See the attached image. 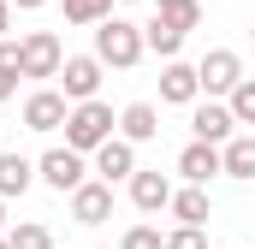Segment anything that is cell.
I'll list each match as a JSON object with an SVG mask.
<instances>
[{"instance_id": "obj_9", "label": "cell", "mask_w": 255, "mask_h": 249, "mask_svg": "<svg viewBox=\"0 0 255 249\" xmlns=\"http://www.w3.org/2000/svg\"><path fill=\"white\" fill-rule=\"evenodd\" d=\"M65 113H71V101H65L60 89H36V95L24 101V124H30V130H60Z\"/></svg>"}, {"instance_id": "obj_16", "label": "cell", "mask_w": 255, "mask_h": 249, "mask_svg": "<svg viewBox=\"0 0 255 249\" xmlns=\"http://www.w3.org/2000/svg\"><path fill=\"white\" fill-rule=\"evenodd\" d=\"M220 166H226V178H255V136H226Z\"/></svg>"}, {"instance_id": "obj_14", "label": "cell", "mask_w": 255, "mask_h": 249, "mask_svg": "<svg viewBox=\"0 0 255 249\" xmlns=\"http://www.w3.org/2000/svg\"><path fill=\"white\" fill-rule=\"evenodd\" d=\"M178 172H184L190 184H208L214 172H226V166H220V142H202V136H196L190 148L178 154Z\"/></svg>"}, {"instance_id": "obj_17", "label": "cell", "mask_w": 255, "mask_h": 249, "mask_svg": "<svg viewBox=\"0 0 255 249\" xmlns=\"http://www.w3.org/2000/svg\"><path fill=\"white\" fill-rule=\"evenodd\" d=\"M172 220H178V226H208V190L202 184L172 190Z\"/></svg>"}, {"instance_id": "obj_21", "label": "cell", "mask_w": 255, "mask_h": 249, "mask_svg": "<svg viewBox=\"0 0 255 249\" xmlns=\"http://www.w3.org/2000/svg\"><path fill=\"white\" fill-rule=\"evenodd\" d=\"M107 12H113V0H65V24H89L95 30Z\"/></svg>"}, {"instance_id": "obj_5", "label": "cell", "mask_w": 255, "mask_h": 249, "mask_svg": "<svg viewBox=\"0 0 255 249\" xmlns=\"http://www.w3.org/2000/svg\"><path fill=\"white\" fill-rule=\"evenodd\" d=\"M71 220H77V226L113 220V184H107V178H83V184L71 190Z\"/></svg>"}, {"instance_id": "obj_8", "label": "cell", "mask_w": 255, "mask_h": 249, "mask_svg": "<svg viewBox=\"0 0 255 249\" xmlns=\"http://www.w3.org/2000/svg\"><path fill=\"white\" fill-rule=\"evenodd\" d=\"M95 172H101L107 184L130 178V172H136V142H130V136H107V142L95 148Z\"/></svg>"}, {"instance_id": "obj_12", "label": "cell", "mask_w": 255, "mask_h": 249, "mask_svg": "<svg viewBox=\"0 0 255 249\" xmlns=\"http://www.w3.org/2000/svg\"><path fill=\"white\" fill-rule=\"evenodd\" d=\"M190 130L202 136V142H226V136L238 130V113H232V101H226V107H220V101L196 107V113H190Z\"/></svg>"}, {"instance_id": "obj_2", "label": "cell", "mask_w": 255, "mask_h": 249, "mask_svg": "<svg viewBox=\"0 0 255 249\" xmlns=\"http://www.w3.org/2000/svg\"><path fill=\"white\" fill-rule=\"evenodd\" d=\"M113 124L119 119H113L107 101H95V95H89V101H71V113H65V142L83 148V154H95V148L113 136Z\"/></svg>"}, {"instance_id": "obj_18", "label": "cell", "mask_w": 255, "mask_h": 249, "mask_svg": "<svg viewBox=\"0 0 255 249\" xmlns=\"http://www.w3.org/2000/svg\"><path fill=\"white\" fill-rule=\"evenodd\" d=\"M30 178H36V166H30L24 154H12V148H6V154H0V196H24Z\"/></svg>"}, {"instance_id": "obj_6", "label": "cell", "mask_w": 255, "mask_h": 249, "mask_svg": "<svg viewBox=\"0 0 255 249\" xmlns=\"http://www.w3.org/2000/svg\"><path fill=\"white\" fill-rule=\"evenodd\" d=\"M196 77H202V89H208V95H232V89L244 83V60H238L232 48H214V54H202Z\"/></svg>"}, {"instance_id": "obj_25", "label": "cell", "mask_w": 255, "mask_h": 249, "mask_svg": "<svg viewBox=\"0 0 255 249\" xmlns=\"http://www.w3.org/2000/svg\"><path fill=\"white\" fill-rule=\"evenodd\" d=\"M166 249H208V238H202V226H178L166 238Z\"/></svg>"}, {"instance_id": "obj_23", "label": "cell", "mask_w": 255, "mask_h": 249, "mask_svg": "<svg viewBox=\"0 0 255 249\" xmlns=\"http://www.w3.org/2000/svg\"><path fill=\"white\" fill-rule=\"evenodd\" d=\"M232 113H238V124H255V77H244L232 89Z\"/></svg>"}, {"instance_id": "obj_13", "label": "cell", "mask_w": 255, "mask_h": 249, "mask_svg": "<svg viewBox=\"0 0 255 249\" xmlns=\"http://www.w3.org/2000/svg\"><path fill=\"white\" fill-rule=\"evenodd\" d=\"M184 36H190V30H184L178 18H166V12H154V18L142 24V42H148V48H154L160 60H178V48H184Z\"/></svg>"}, {"instance_id": "obj_27", "label": "cell", "mask_w": 255, "mask_h": 249, "mask_svg": "<svg viewBox=\"0 0 255 249\" xmlns=\"http://www.w3.org/2000/svg\"><path fill=\"white\" fill-rule=\"evenodd\" d=\"M12 6H24V12H36V6H48V0H12Z\"/></svg>"}, {"instance_id": "obj_22", "label": "cell", "mask_w": 255, "mask_h": 249, "mask_svg": "<svg viewBox=\"0 0 255 249\" xmlns=\"http://www.w3.org/2000/svg\"><path fill=\"white\" fill-rule=\"evenodd\" d=\"M154 12H166V18H178L184 30L202 24V0H154Z\"/></svg>"}, {"instance_id": "obj_1", "label": "cell", "mask_w": 255, "mask_h": 249, "mask_svg": "<svg viewBox=\"0 0 255 249\" xmlns=\"http://www.w3.org/2000/svg\"><path fill=\"white\" fill-rule=\"evenodd\" d=\"M142 48H148V42H142V24H130V18H113V12L95 24V60H101V65H113V71H130V65L142 60Z\"/></svg>"}, {"instance_id": "obj_30", "label": "cell", "mask_w": 255, "mask_h": 249, "mask_svg": "<svg viewBox=\"0 0 255 249\" xmlns=\"http://www.w3.org/2000/svg\"><path fill=\"white\" fill-rule=\"evenodd\" d=\"M130 6H136V0H130Z\"/></svg>"}, {"instance_id": "obj_10", "label": "cell", "mask_w": 255, "mask_h": 249, "mask_svg": "<svg viewBox=\"0 0 255 249\" xmlns=\"http://www.w3.org/2000/svg\"><path fill=\"white\" fill-rule=\"evenodd\" d=\"M130 202L142 208V214H160V208H172V178L166 172H130Z\"/></svg>"}, {"instance_id": "obj_15", "label": "cell", "mask_w": 255, "mask_h": 249, "mask_svg": "<svg viewBox=\"0 0 255 249\" xmlns=\"http://www.w3.org/2000/svg\"><path fill=\"white\" fill-rule=\"evenodd\" d=\"M119 130H125L130 142H154V136H160V113H154V101H130L125 113H119Z\"/></svg>"}, {"instance_id": "obj_20", "label": "cell", "mask_w": 255, "mask_h": 249, "mask_svg": "<svg viewBox=\"0 0 255 249\" xmlns=\"http://www.w3.org/2000/svg\"><path fill=\"white\" fill-rule=\"evenodd\" d=\"M6 238H12V249H54V232H48V226H36V220H18Z\"/></svg>"}, {"instance_id": "obj_26", "label": "cell", "mask_w": 255, "mask_h": 249, "mask_svg": "<svg viewBox=\"0 0 255 249\" xmlns=\"http://www.w3.org/2000/svg\"><path fill=\"white\" fill-rule=\"evenodd\" d=\"M12 30V0H0V36Z\"/></svg>"}, {"instance_id": "obj_3", "label": "cell", "mask_w": 255, "mask_h": 249, "mask_svg": "<svg viewBox=\"0 0 255 249\" xmlns=\"http://www.w3.org/2000/svg\"><path fill=\"white\" fill-rule=\"evenodd\" d=\"M60 65H65V48L54 30H30L18 42V71L24 77H60Z\"/></svg>"}, {"instance_id": "obj_31", "label": "cell", "mask_w": 255, "mask_h": 249, "mask_svg": "<svg viewBox=\"0 0 255 249\" xmlns=\"http://www.w3.org/2000/svg\"><path fill=\"white\" fill-rule=\"evenodd\" d=\"M250 36H255V30H250Z\"/></svg>"}, {"instance_id": "obj_29", "label": "cell", "mask_w": 255, "mask_h": 249, "mask_svg": "<svg viewBox=\"0 0 255 249\" xmlns=\"http://www.w3.org/2000/svg\"><path fill=\"white\" fill-rule=\"evenodd\" d=\"M0 249H12V238H0Z\"/></svg>"}, {"instance_id": "obj_7", "label": "cell", "mask_w": 255, "mask_h": 249, "mask_svg": "<svg viewBox=\"0 0 255 249\" xmlns=\"http://www.w3.org/2000/svg\"><path fill=\"white\" fill-rule=\"evenodd\" d=\"M95 89H101V60L95 54H71L60 65V95L65 101H89Z\"/></svg>"}, {"instance_id": "obj_28", "label": "cell", "mask_w": 255, "mask_h": 249, "mask_svg": "<svg viewBox=\"0 0 255 249\" xmlns=\"http://www.w3.org/2000/svg\"><path fill=\"white\" fill-rule=\"evenodd\" d=\"M0 220H6V196H0Z\"/></svg>"}, {"instance_id": "obj_4", "label": "cell", "mask_w": 255, "mask_h": 249, "mask_svg": "<svg viewBox=\"0 0 255 249\" xmlns=\"http://www.w3.org/2000/svg\"><path fill=\"white\" fill-rule=\"evenodd\" d=\"M36 172H42V184H48V190L71 196V190L83 184V172H89V166H83V148H71V142H65V148H48V154L36 160Z\"/></svg>"}, {"instance_id": "obj_11", "label": "cell", "mask_w": 255, "mask_h": 249, "mask_svg": "<svg viewBox=\"0 0 255 249\" xmlns=\"http://www.w3.org/2000/svg\"><path fill=\"white\" fill-rule=\"evenodd\" d=\"M196 95H202V77H196V65L166 60V71H160V101H178V107H190Z\"/></svg>"}, {"instance_id": "obj_24", "label": "cell", "mask_w": 255, "mask_h": 249, "mask_svg": "<svg viewBox=\"0 0 255 249\" xmlns=\"http://www.w3.org/2000/svg\"><path fill=\"white\" fill-rule=\"evenodd\" d=\"M119 249H166V238H160L154 226H130V232H125V244H119Z\"/></svg>"}, {"instance_id": "obj_19", "label": "cell", "mask_w": 255, "mask_h": 249, "mask_svg": "<svg viewBox=\"0 0 255 249\" xmlns=\"http://www.w3.org/2000/svg\"><path fill=\"white\" fill-rule=\"evenodd\" d=\"M18 77H24V71H18V42H6V36H0V101H12V95H18Z\"/></svg>"}]
</instances>
